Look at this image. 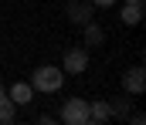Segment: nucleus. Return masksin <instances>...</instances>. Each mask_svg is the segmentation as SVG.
<instances>
[{
  "instance_id": "obj_6",
  "label": "nucleus",
  "mask_w": 146,
  "mask_h": 125,
  "mask_svg": "<svg viewBox=\"0 0 146 125\" xmlns=\"http://www.w3.org/2000/svg\"><path fill=\"white\" fill-rule=\"evenodd\" d=\"M7 98H10L17 108H21V105H31V98H34V88H31L27 81H14V84H10V91H7Z\"/></svg>"
},
{
  "instance_id": "obj_3",
  "label": "nucleus",
  "mask_w": 146,
  "mask_h": 125,
  "mask_svg": "<svg viewBox=\"0 0 146 125\" xmlns=\"http://www.w3.org/2000/svg\"><path fill=\"white\" fill-rule=\"evenodd\" d=\"M122 91H126V95H143L146 91V71H143V64H133V68L122 71Z\"/></svg>"
},
{
  "instance_id": "obj_7",
  "label": "nucleus",
  "mask_w": 146,
  "mask_h": 125,
  "mask_svg": "<svg viewBox=\"0 0 146 125\" xmlns=\"http://www.w3.org/2000/svg\"><path fill=\"white\" fill-rule=\"evenodd\" d=\"M133 112V101L126 98V95H119V98H109V118H126Z\"/></svg>"
},
{
  "instance_id": "obj_12",
  "label": "nucleus",
  "mask_w": 146,
  "mask_h": 125,
  "mask_svg": "<svg viewBox=\"0 0 146 125\" xmlns=\"http://www.w3.org/2000/svg\"><path fill=\"white\" fill-rule=\"evenodd\" d=\"M126 118H129V122H133V125H143V122H146V115H143V112H129Z\"/></svg>"
},
{
  "instance_id": "obj_11",
  "label": "nucleus",
  "mask_w": 146,
  "mask_h": 125,
  "mask_svg": "<svg viewBox=\"0 0 146 125\" xmlns=\"http://www.w3.org/2000/svg\"><path fill=\"white\" fill-rule=\"evenodd\" d=\"M109 118V101H88V122H106Z\"/></svg>"
},
{
  "instance_id": "obj_13",
  "label": "nucleus",
  "mask_w": 146,
  "mask_h": 125,
  "mask_svg": "<svg viewBox=\"0 0 146 125\" xmlns=\"http://www.w3.org/2000/svg\"><path fill=\"white\" fill-rule=\"evenodd\" d=\"M115 0H92V7H112Z\"/></svg>"
},
{
  "instance_id": "obj_10",
  "label": "nucleus",
  "mask_w": 146,
  "mask_h": 125,
  "mask_svg": "<svg viewBox=\"0 0 146 125\" xmlns=\"http://www.w3.org/2000/svg\"><path fill=\"white\" fill-rule=\"evenodd\" d=\"M14 115H17V105L7 98V91H0V125H10Z\"/></svg>"
},
{
  "instance_id": "obj_9",
  "label": "nucleus",
  "mask_w": 146,
  "mask_h": 125,
  "mask_svg": "<svg viewBox=\"0 0 146 125\" xmlns=\"http://www.w3.org/2000/svg\"><path fill=\"white\" fill-rule=\"evenodd\" d=\"M102 41H106V31H102L95 20H88V24H85V47H99Z\"/></svg>"
},
{
  "instance_id": "obj_1",
  "label": "nucleus",
  "mask_w": 146,
  "mask_h": 125,
  "mask_svg": "<svg viewBox=\"0 0 146 125\" xmlns=\"http://www.w3.org/2000/svg\"><path fill=\"white\" fill-rule=\"evenodd\" d=\"M61 84H65V71L54 68V64H41L34 71V78H31V88H34V91H44V95L61 91Z\"/></svg>"
},
{
  "instance_id": "obj_2",
  "label": "nucleus",
  "mask_w": 146,
  "mask_h": 125,
  "mask_svg": "<svg viewBox=\"0 0 146 125\" xmlns=\"http://www.w3.org/2000/svg\"><path fill=\"white\" fill-rule=\"evenodd\" d=\"M58 118L68 122V125H88V101L85 98H65Z\"/></svg>"
},
{
  "instance_id": "obj_5",
  "label": "nucleus",
  "mask_w": 146,
  "mask_h": 125,
  "mask_svg": "<svg viewBox=\"0 0 146 125\" xmlns=\"http://www.w3.org/2000/svg\"><path fill=\"white\" fill-rule=\"evenodd\" d=\"M85 68H88V51L85 47H72L65 54V61H61V71L65 75H82Z\"/></svg>"
},
{
  "instance_id": "obj_8",
  "label": "nucleus",
  "mask_w": 146,
  "mask_h": 125,
  "mask_svg": "<svg viewBox=\"0 0 146 125\" xmlns=\"http://www.w3.org/2000/svg\"><path fill=\"white\" fill-rule=\"evenodd\" d=\"M126 27H136L139 20H143V3H126L122 7V17H119Z\"/></svg>"
},
{
  "instance_id": "obj_4",
  "label": "nucleus",
  "mask_w": 146,
  "mask_h": 125,
  "mask_svg": "<svg viewBox=\"0 0 146 125\" xmlns=\"http://www.w3.org/2000/svg\"><path fill=\"white\" fill-rule=\"evenodd\" d=\"M65 14H68V20H72V24L85 27V24H88V20L95 17V7H92V0H68Z\"/></svg>"
},
{
  "instance_id": "obj_14",
  "label": "nucleus",
  "mask_w": 146,
  "mask_h": 125,
  "mask_svg": "<svg viewBox=\"0 0 146 125\" xmlns=\"http://www.w3.org/2000/svg\"><path fill=\"white\" fill-rule=\"evenodd\" d=\"M126 3H143V0H126Z\"/></svg>"
},
{
  "instance_id": "obj_15",
  "label": "nucleus",
  "mask_w": 146,
  "mask_h": 125,
  "mask_svg": "<svg viewBox=\"0 0 146 125\" xmlns=\"http://www.w3.org/2000/svg\"><path fill=\"white\" fill-rule=\"evenodd\" d=\"M0 91H3V84H0Z\"/></svg>"
}]
</instances>
